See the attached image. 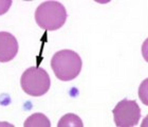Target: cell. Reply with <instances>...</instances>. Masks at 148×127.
Here are the masks:
<instances>
[{"label":"cell","instance_id":"obj_1","mask_svg":"<svg viewBox=\"0 0 148 127\" xmlns=\"http://www.w3.org/2000/svg\"><path fill=\"white\" fill-rule=\"evenodd\" d=\"M68 17L67 10L62 2L47 0L37 6L35 21L39 28L46 31H56L65 25Z\"/></svg>","mask_w":148,"mask_h":127},{"label":"cell","instance_id":"obj_2","mask_svg":"<svg viewBox=\"0 0 148 127\" xmlns=\"http://www.w3.org/2000/svg\"><path fill=\"white\" fill-rule=\"evenodd\" d=\"M83 60L78 53L73 50H60L53 55L51 68L59 81L69 82L79 75Z\"/></svg>","mask_w":148,"mask_h":127},{"label":"cell","instance_id":"obj_3","mask_svg":"<svg viewBox=\"0 0 148 127\" xmlns=\"http://www.w3.org/2000/svg\"><path fill=\"white\" fill-rule=\"evenodd\" d=\"M21 89L31 96H41L49 91L51 80L48 72L40 67H30L20 78Z\"/></svg>","mask_w":148,"mask_h":127},{"label":"cell","instance_id":"obj_4","mask_svg":"<svg viewBox=\"0 0 148 127\" xmlns=\"http://www.w3.org/2000/svg\"><path fill=\"white\" fill-rule=\"evenodd\" d=\"M115 126L132 127L136 126L141 118V109L136 101L124 99L117 103L112 110Z\"/></svg>","mask_w":148,"mask_h":127},{"label":"cell","instance_id":"obj_5","mask_svg":"<svg viewBox=\"0 0 148 127\" xmlns=\"http://www.w3.org/2000/svg\"><path fill=\"white\" fill-rule=\"evenodd\" d=\"M18 41L9 32H0V62H9L18 53Z\"/></svg>","mask_w":148,"mask_h":127},{"label":"cell","instance_id":"obj_6","mask_svg":"<svg viewBox=\"0 0 148 127\" xmlns=\"http://www.w3.org/2000/svg\"><path fill=\"white\" fill-rule=\"evenodd\" d=\"M25 127H50V120L43 113H33L23 123Z\"/></svg>","mask_w":148,"mask_h":127},{"label":"cell","instance_id":"obj_7","mask_svg":"<svg viewBox=\"0 0 148 127\" xmlns=\"http://www.w3.org/2000/svg\"><path fill=\"white\" fill-rule=\"evenodd\" d=\"M83 127V121L74 113H67L58 121L57 127Z\"/></svg>","mask_w":148,"mask_h":127},{"label":"cell","instance_id":"obj_8","mask_svg":"<svg viewBox=\"0 0 148 127\" xmlns=\"http://www.w3.org/2000/svg\"><path fill=\"white\" fill-rule=\"evenodd\" d=\"M12 0H0V16L4 15L12 6Z\"/></svg>","mask_w":148,"mask_h":127},{"label":"cell","instance_id":"obj_9","mask_svg":"<svg viewBox=\"0 0 148 127\" xmlns=\"http://www.w3.org/2000/svg\"><path fill=\"white\" fill-rule=\"evenodd\" d=\"M146 89H147V80L143 82L141 87H140V97L145 105H147V93H146Z\"/></svg>","mask_w":148,"mask_h":127}]
</instances>
